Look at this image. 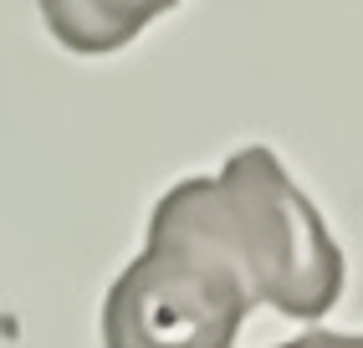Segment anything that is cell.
<instances>
[{
    "label": "cell",
    "mask_w": 363,
    "mask_h": 348,
    "mask_svg": "<svg viewBox=\"0 0 363 348\" xmlns=\"http://www.w3.org/2000/svg\"><path fill=\"white\" fill-rule=\"evenodd\" d=\"M205 174L179 180L149 215L143 256L103 303V348H230L256 297L220 241Z\"/></svg>",
    "instance_id": "6da1fadb"
},
{
    "label": "cell",
    "mask_w": 363,
    "mask_h": 348,
    "mask_svg": "<svg viewBox=\"0 0 363 348\" xmlns=\"http://www.w3.org/2000/svg\"><path fill=\"white\" fill-rule=\"evenodd\" d=\"M277 348H363V338L328 333V328H307L302 338H292V343H277Z\"/></svg>",
    "instance_id": "3957f363"
},
{
    "label": "cell",
    "mask_w": 363,
    "mask_h": 348,
    "mask_svg": "<svg viewBox=\"0 0 363 348\" xmlns=\"http://www.w3.org/2000/svg\"><path fill=\"white\" fill-rule=\"evenodd\" d=\"M205 200L256 308L266 303L297 322L328 317L343 292V251L272 148H235L220 180L205 185Z\"/></svg>",
    "instance_id": "7a4b0ae2"
}]
</instances>
